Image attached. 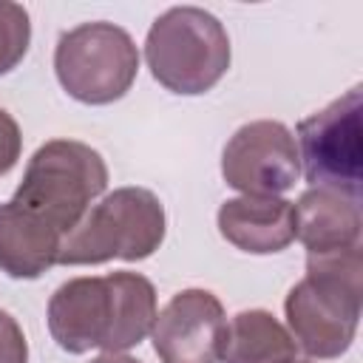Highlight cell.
Here are the masks:
<instances>
[{
	"label": "cell",
	"instance_id": "obj_1",
	"mask_svg": "<svg viewBox=\"0 0 363 363\" xmlns=\"http://www.w3.org/2000/svg\"><path fill=\"white\" fill-rule=\"evenodd\" d=\"M156 289L142 272L82 275L60 284L48 301V332L68 354L128 352L156 320Z\"/></svg>",
	"mask_w": 363,
	"mask_h": 363
},
{
	"label": "cell",
	"instance_id": "obj_2",
	"mask_svg": "<svg viewBox=\"0 0 363 363\" xmlns=\"http://www.w3.org/2000/svg\"><path fill=\"white\" fill-rule=\"evenodd\" d=\"M363 252L360 247L306 252V275L286 292V326L309 357H340L360 323Z\"/></svg>",
	"mask_w": 363,
	"mask_h": 363
},
{
	"label": "cell",
	"instance_id": "obj_3",
	"mask_svg": "<svg viewBox=\"0 0 363 363\" xmlns=\"http://www.w3.org/2000/svg\"><path fill=\"white\" fill-rule=\"evenodd\" d=\"M145 60L162 88L199 96L227 74L230 37L216 14L199 6H173L147 28Z\"/></svg>",
	"mask_w": 363,
	"mask_h": 363
},
{
	"label": "cell",
	"instance_id": "obj_4",
	"mask_svg": "<svg viewBox=\"0 0 363 363\" xmlns=\"http://www.w3.org/2000/svg\"><path fill=\"white\" fill-rule=\"evenodd\" d=\"M105 187L108 164L99 150L77 139H51L28 159L11 201L40 216L65 238Z\"/></svg>",
	"mask_w": 363,
	"mask_h": 363
},
{
	"label": "cell",
	"instance_id": "obj_5",
	"mask_svg": "<svg viewBox=\"0 0 363 363\" xmlns=\"http://www.w3.org/2000/svg\"><path fill=\"white\" fill-rule=\"evenodd\" d=\"M167 233V216L159 196L147 187H119L94 204L82 221L62 238L57 264L82 267L113 258H150Z\"/></svg>",
	"mask_w": 363,
	"mask_h": 363
},
{
	"label": "cell",
	"instance_id": "obj_6",
	"mask_svg": "<svg viewBox=\"0 0 363 363\" xmlns=\"http://www.w3.org/2000/svg\"><path fill=\"white\" fill-rule=\"evenodd\" d=\"M54 74L71 99L82 105H111L136 82L139 48L116 23H79L60 34Z\"/></svg>",
	"mask_w": 363,
	"mask_h": 363
},
{
	"label": "cell",
	"instance_id": "obj_7",
	"mask_svg": "<svg viewBox=\"0 0 363 363\" xmlns=\"http://www.w3.org/2000/svg\"><path fill=\"white\" fill-rule=\"evenodd\" d=\"M298 159L312 187H332L360 199L363 187V94L343 96L298 122Z\"/></svg>",
	"mask_w": 363,
	"mask_h": 363
},
{
	"label": "cell",
	"instance_id": "obj_8",
	"mask_svg": "<svg viewBox=\"0 0 363 363\" xmlns=\"http://www.w3.org/2000/svg\"><path fill=\"white\" fill-rule=\"evenodd\" d=\"M221 176L244 196H281L292 190L301 176L292 130L278 119L241 125L221 150Z\"/></svg>",
	"mask_w": 363,
	"mask_h": 363
},
{
	"label": "cell",
	"instance_id": "obj_9",
	"mask_svg": "<svg viewBox=\"0 0 363 363\" xmlns=\"http://www.w3.org/2000/svg\"><path fill=\"white\" fill-rule=\"evenodd\" d=\"M227 315L210 289H182L159 312L150 329L162 363H218Z\"/></svg>",
	"mask_w": 363,
	"mask_h": 363
},
{
	"label": "cell",
	"instance_id": "obj_10",
	"mask_svg": "<svg viewBox=\"0 0 363 363\" xmlns=\"http://www.w3.org/2000/svg\"><path fill=\"white\" fill-rule=\"evenodd\" d=\"M218 233L235 250L272 255L295 241V204L281 196H238L218 207Z\"/></svg>",
	"mask_w": 363,
	"mask_h": 363
},
{
	"label": "cell",
	"instance_id": "obj_11",
	"mask_svg": "<svg viewBox=\"0 0 363 363\" xmlns=\"http://www.w3.org/2000/svg\"><path fill=\"white\" fill-rule=\"evenodd\" d=\"M360 199L332 187H309L295 204V238L306 252L360 247Z\"/></svg>",
	"mask_w": 363,
	"mask_h": 363
},
{
	"label": "cell",
	"instance_id": "obj_12",
	"mask_svg": "<svg viewBox=\"0 0 363 363\" xmlns=\"http://www.w3.org/2000/svg\"><path fill=\"white\" fill-rule=\"evenodd\" d=\"M62 235L17 201L0 204V272L34 281L57 264Z\"/></svg>",
	"mask_w": 363,
	"mask_h": 363
},
{
	"label": "cell",
	"instance_id": "obj_13",
	"mask_svg": "<svg viewBox=\"0 0 363 363\" xmlns=\"http://www.w3.org/2000/svg\"><path fill=\"white\" fill-rule=\"evenodd\" d=\"M221 363H295L298 346L289 329L267 309H241L224 326Z\"/></svg>",
	"mask_w": 363,
	"mask_h": 363
},
{
	"label": "cell",
	"instance_id": "obj_14",
	"mask_svg": "<svg viewBox=\"0 0 363 363\" xmlns=\"http://www.w3.org/2000/svg\"><path fill=\"white\" fill-rule=\"evenodd\" d=\"M31 17L20 3L0 0V77L14 71L28 54Z\"/></svg>",
	"mask_w": 363,
	"mask_h": 363
},
{
	"label": "cell",
	"instance_id": "obj_15",
	"mask_svg": "<svg viewBox=\"0 0 363 363\" xmlns=\"http://www.w3.org/2000/svg\"><path fill=\"white\" fill-rule=\"evenodd\" d=\"M0 363H28L26 335L6 309H0Z\"/></svg>",
	"mask_w": 363,
	"mask_h": 363
},
{
	"label": "cell",
	"instance_id": "obj_16",
	"mask_svg": "<svg viewBox=\"0 0 363 363\" xmlns=\"http://www.w3.org/2000/svg\"><path fill=\"white\" fill-rule=\"evenodd\" d=\"M20 150H23L20 125L6 108H0V176H6L17 164Z\"/></svg>",
	"mask_w": 363,
	"mask_h": 363
},
{
	"label": "cell",
	"instance_id": "obj_17",
	"mask_svg": "<svg viewBox=\"0 0 363 363\" xmlns=\"http://www.w3.org/2000/svg\"><path fill=\"white\" fill-rule=\"evenodd\" d=\"M91 363H142V360H136V357H130V354H125V352H102V354L94 357Z\"/></svg>",
	"mask_w": 363,
	"mask_h": 363
},
{
	"label": "cell",
	"instance_id": "obj_18",
	"mask_svg": "<svg viewBox=\"0 0 363 363\" xmlns=\"http://www.w3.org/2000/svg\"><path fill=\"white\" fill-rule=\"evenodd\" d=\"M295 363H312V360H295Z\"/></svg>",
	"mask_w": 363,
	"mask_h": 363
}]
</instances>
